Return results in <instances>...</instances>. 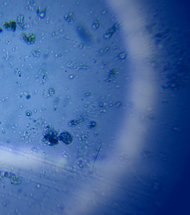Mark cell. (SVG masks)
Wrapping results in <instances>:
<instances>
[{"instance_id": "6da1fadb", "label": "cell", "mask_w": 190, "mask_h": 215, "mask_svg": "<svg viewBox=\"0 0 190 215\" xmlns=\"http://www.w3.org/2000/svg\"><path fill=\"white\" fill-rule=\"evenodd\" d=\"M61 141L66 144H69L73 141V137L72 135L68 132H64L59 136Z\"/></svg>"}]
</instances>
